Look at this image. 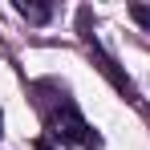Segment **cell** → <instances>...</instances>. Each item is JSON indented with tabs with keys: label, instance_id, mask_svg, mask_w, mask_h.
I'll use <instances>...</instances> for the list:
<instances>
[{
	"label": "cell",
	"instance_id": "1",
	"mask_svg": "<svg viewBox=\"0 0 150 150\" xmlns=\"http://www.w3.org/2000/svg\"><path fill=\"white\" fill-rule=\"evenodd\" d=\"M41 93V118H45V130L61 142H73L81 150H101V134L81 118L77 101L69 98V89L61 81H37L33 85Z\"/></svg>",
	"mask_w": 150,
	"mask_h": 150
},
{
	"label": "cell",
	"instance_id": "2",
	"mask_svg": "<svg viewBox=\"0 0 150 150\" xmlns=\"http://www.w3.org/2000/svg\"><path fill=\"white\" fill-rule=\"evenodd\" d=\"M85 45H89V57H93V65H98V69H101L105 77H110V81H114V85H118V89H122V93H126L130 101H138V89H134V85H130V77H126L122 69H118V61H114L110 53H101L98 37H85Z\"/></svg>",
	"mask_w": 150,
	"mask_h": 150
},
{
	"label": "cell",
	"instance_id": "3",
	"mask_svg": "<svg viewBox=\"0 0 150 150\" xmlns=\"http://www.w3.org/2000/svg\"><path fill=\"white\" fill-rule=\"evenodd\" d=\"M16 12L25 16L28 25H45L53 16V4H33V0H16Z\"/></svg>",
	"mask_w": 150,
	"mask_h": 150
},
{
	"label": "cell",
	"instance_id": "4",
	"mask_svg": "<svg viewBox=\"0 0 150 150\" xmlns=\"http://www.w3.org/2000/svg\"><path fill=\"white\" fill-rule=\"evenodd\" d=\"M130 16H134L142 28H150V8H146V4H130Z\"/></svg>",
	"mask_w": 150,
	"mask_h": 150
},
{
	"label": "cell",
	"instance_id": "5",
	"mask_svg": "<svg viewBox=\"0 0 150 150\" xmlns=\"http://www.w3.org/2000/svg\"><path fill=\"white\" fill-rule=\"evenodd\" d=\"M33 150H57V146H53V138L45 134V138H37V142H33Z\"/></svg>",
	"mask_w": 150,
	"mask_h": 150
},
{
	"label": "cell",
	"instance_id": "6",
	"mask_svg": "<svg viewBox=\"0 0 150 150\" xmlns=\"http://www.w3.org/2000/svg\"><path fill=\"white\" fill-rule=\"evenodd\" d=\"M0 134H4V114H0Z\"/></svg>",
	"mask_w": 150,
	"mask_h": 150
}]
</instances>
